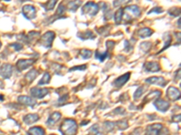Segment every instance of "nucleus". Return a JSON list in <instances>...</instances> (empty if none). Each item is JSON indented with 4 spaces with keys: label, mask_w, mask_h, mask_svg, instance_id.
<instances>
[{
    "label": "nucleus",
    "mask_w": 181,
    "mask_h": 135,
    "mask_svg": "<svg viewBox=\"0 0 181 135\" xmlns=\"http://www.w3.org/2000/svg\"><path fill=\"white\" fill-rule=\"evenodd\" d=\"M114 45H115V43L112 42V41H108V42L106 43V46H107L108 49H113Z\"/></svg>",
    "instance_id": "obj_41"
},
{
    "label": "nucleus",
    "mask_w": 181,
    "mask_h": 135,
    "mask_svg": "<svg viewBox=\"0 0 181 135\" xmlns=\"http://www.w3.org/2000/svg\"><path fill=\"white\" fill-rule=\"evenodd\" d=\"M1 46H2V43H0V48H1Z\"/></svg>",
    "instance_id": "obj_44"
},
{
    "label": "nucleus",
    "mask_w": 181,
    "mask_h": 135,
    "mask_svg": "<svg viewBox=\"0 0 181 135\" xmlns=\"http://www.w3.org/2000/svg\"><path fill=\"white\" fill-rule=\"evenodd\" d=\"M151 48V43H149V42H145V43H142L140 44V49H141L144 52L149 51Z\"/></svg>",
    "instance_id": "obj_33"
},
{
    "label": "nucleus",
    "mask_w": 181,
    "mask_h": 135,
    "mask_svg": "<svg viewBox=\"0 0 181 135\" xmlns=\"http://www.w3.org/2000/svg\"><path fill=\"white\" fill-rule=\"evenodd\" d=\"M34 62V60H19L16 62V67L20 71H22L31 67Z\"/></svg>",
    "instance_id": "obj_13"
},
{
    "label": "nucleus",
    "mask_w": 181,
    "mask_h": 135,
    "mask_svg": "<svg viewBox=\"0 0 181 135\" xmlns=\"http://www.w3.org/2000/svg\"><path fill=\"white\" fill-rule=\"evenodd\" d=\"M18 103L22 104V105H30V106H34L36 104V101L33 98H31L29 96H20L17 98Z\"/></svg>",
    "instance_id": "obj_15"
},
{
    "label": "nucleus",
    "mask_w": 181,
    "mask_h": 135,
    "mask_svg": "<svg viewBox=\"0 0 181 135\" xmlns=\"http://www.w3.org/2000/svg\"><path fill=\"white\" fill-rule=\"evenodd\" d=\"M79 37L82 39V40H87V39H94L95 38V35L93 34L92 32L90 31H87L85 32L82 33V35L79 34Z\"/></svg>",
    "instance_id": "obj_25"
},
{
    "label": "nucleus",
    "mask_w": 181,
    "mask_h": 135,
    "mask_svg": "<svg viewBox=\"0 0 181 135\" xmlns=\"http://www.w3.org/2000/svg\"><path fill=\"white\" fill-rule=\"evenodd\" d=\"M64 12H65V8H64V6H63L61 4L60 6H58V8H57V11H56V15L61 16V15L64 14Z\"/></svg>",
    "instance_id": "obj_36"
},
{
    "label": "nucleus",
    "mask_w": 181,
    "mask_h": 135,
    "mask_svg": "<svg viewBox=\"0 0 181 135\" xmlns=\"http://www.w3.org/2000/svg\"><path fill=\"white\" fill-rule=\"evenodd\" d=\"M80 55H81V57L83 58L84 60L90 59V56H91V51L86 50V49L81 50V51H80Z\"/></svg>",
    "instance_id": "obj_27"
},
{
    "label": "nucleus",
    "mask_w": 181,
    "mask_h": 135,
    "mask_svg": "<svg viewBox=\"0 0 181 135\" xmlns=\"http://www.w3.org/2000/svg\"><path fill=\"white\" fill-rule=\"evenodd\" d=\"M4 1H10V0H4Z\"/></svg>",
    "instance_id": "obj_45"
},
{
    "label": "nucleus",
    "mask_w": 181,
    "mask_h": 135,
    "mask_svg": "<svg viewBox=\"0 0 181 135\" xmlns=\"http://www.w3.org/2000/svg\"><path fill=\"white\" fill-rule=\"evenodd\" d=\"M60 132L62 134H74L77 132V123L73 119H65L60 126Z\"/></svg>",
    "instance_id": "obj_1"
},
{
    "label": "nucleus",
    "mask_w": 181,
    "mask_h": 135,
    "mask_svg": "<svg viewBox=\"0 0 181 135\" xmlns=\"http://www.w3.org/2000/svg\"><path fill=\"white\" fill-rule=\"evenodd\" d=\"M163 12V9L159 6H157V7H154L153 9H151V11L149 12V14H152V13H157V14H160Z\"/></svg>",
    "instance_id": "obj_37"
},
{
    "label": "nucleus",
    "mask_w": 181,
    "mask_h": 135,
    "mask_svg": "<svg viewBox=\"0 0 181 135\" xmlns=\"http://www.w3.org/2000/svg\"><path fill=\"white\" fill-rule=\"evenodd\" d=\"M56 3H57V0H48L46 2V4L44 6L45 10H52V9H54V6L56 5Z\"/></svg>",
    "instance_id": "obj_28"
},
{
    "label": "nucleus",
    "mask_w": 181,
    "mask_h": 135,
    "mask_svg": "<svg viewBox=\"0 0 181 135\" xmlns=\"http://www.w3.org/2000/svg\"><path fill=\"white\" fill-rule=\"evenodd\" d=\"M168 14L172 16H179L180 15V8L172 7L168 10Z\"/></svg>",
    "instance_id": "obj_31"
},
{
    "label": "nucleus",
    "mask_w": 181,
    "mask_h": 135,
    "mask_svg": "<svg viewBox=\"0 0 181 135\" xmlns=\"http://www.w3.org/2000/svg\"><path fill=\"white\" fill-rule=\"evenodd\" d=\"M172 120L174 121V122H179L180 121V114L176 115V116H173L172 117Z\"/></svg>",
    "instance_id": "obj_42"
},
{
    "label": "nucleus",
    "mask_w": 181,
    "mask_h": 135,
    "mask_svg": "<svg viewBox=\"0 0 181 135\" xmlns=\"http://www.w3.org/2000/svg\"><path fill=\"white\" fill-rule=\"evenodd\" d=\"M10 47L14 48L15 51H21V50L23 49V46L20 44V43H15L10 44Z\"/></svg>",
    "instance_id": "obj_39"
},
{
    "label": "nucleus",
    "mask_w": 181,
    "mask_h": 135,
    "mask_svg": "<svg viewBox=\"0 0 181 135\" xmlns=\"http://www.w3.org/2000/svg\"><path fill=\"white\" fill-rule=\"evenodd\" d=\"M154 105L155 107L157 108V110L160 111V112H166L167 110L169 108V103L166 101V100H163V99H157L155 102H154Z\"/></svg>",
    "instance_id": "obj_9"
},
{
    "label": "nucleus",
    "mask_w": 181,
    "mask_h": 135,
    "mask_svg": "<svg viewBox=\"0 0 181 135\" xmlns=\"http://www.w3.org/2000/svg\"><path fill=\"white\" fill-rule=\"evenodd\" d=\"M104 126H105V129L107 132H111L114 128V123L111 122H106L105 123H104Z\"/></svg>",
    "instance_id": "obj_34"
},
{
    "label": "nucleus",
    "mask_w": 181,
    "mask_h": 135,
    "mask_svg": "<svg viewBox=\"0 0 181 135\" xmlns=\"http://www.w3.org/2000/svg\"><path fill=\"white\" fill-rule=\"evenodd\" d=\"M61 117H62V114H61L60 113L54 112V113H53V114L49 116V118H48V120L46 122V123H47L48 125H54V124H55L58 121L60 120Z\"/></svg>",
    "instance_id": "obj_16"
},
{
    "label": "nucleus",
    "mask_w": 181,
    "mask_h": 135,
    "mask_svg": "<svg viewBox=\"0 0 181 135\" xmlns=\"http://www.w3.org/2000/svg\"><path fill=\"white\" fill-rule=\"evenodd\" d=\"M117 124L119 125V129H121V130H124V129H126V128L128 127V122H127V121H120V122H117Z\"/></svg>",
    "instance_id": "obj_35"
},
{
    "label": "nucleus",
    "mask_w": 181,
    "mask_h": 135,
    "mask_svg": "<svg viewBox=\"0 0 181 135\" xmlns=\"http://www.w3.org/2000/svg\"><path fill=\"white\" fill-rule=\"evenodd\" d=\"M13 73V67L10 64H4L0 68V77L2 78H9Z\"/></svg>",
    "instance_id": "obj_6"
},
{
    "label": "nucleus",
    "mask_w": 181,
    "mask_h": 135,
    "mask_svg": "<svg viewBox=\"0 0 181 135\" xmlns=\"http://www.w3.org/2000/svg\"><path fill=\"white\" fill-rule=\"evenodd\" d=\"M153 33V31L151 30V28H142L139 31V35L141 38H147L149 36H151V34Z\"/></svg>",
    "instance_id": "obj_20"
},
{
    "label": "nucleus",
    "mask_w": 181,
    "mask_h": 135,
    "mask_svg": "<svg viewBox=\"0 0 181 135\" xmlns=\"http://www.w3.org/2000/svg\"><path fill=\"white\" fill-rule=\"evenodd\" d=\"M167 96L171 101H176L180 98V91L175 87H170L167 91Z\"/></svg>",
    "instance_id": "obj_8"
},
{
    "label": "nucleus",
    "mask_w": 181,
    "mask_h": 135,
    "mask_svg": "<svg viewBox=\"0 0 181 135\" xmlns=\"http://www.w3.org/2000/svg\"><path fill=\"white\" fill-rule=\"evenodd\" d=\"M145 81L149 84L157 85V86H159V87H165L166 84L167 83V81L162 77H151L150 78H147Z\"/></svg>",
    "instance_id": "obj_7"
},
{
    "label": "nucleus",
    "mask_w": 181,
    "mask_h": 135,
    "mask_svg": "<svg viewBox=\"0 0 181 135\" xmlns=\"http://www.w3.org/2000/svg\"><path fill=\"white\" fill-rule=\"evenodd\" d=\"M130 76H131V73L128 72V73L124 74V75L121 76L120 77L116 78L114 80V82H113L114 87H116V88H121V87H123L126 84V82L130 79Z\"/></svg>",
    "instance_id": "obj_12"
},
{
    "label": "nucleus",
    "mask_w": 181,
    "mask_h": 135,
    "mask_svg": "<svg viewBox=\"0 0 181 135\" xmlns=\"http://www.w3.org/2000/svg\"><path fill=\"white\" fill-rule=\"evenodd\" d=\"M50 79H51V76L49 73H45L44 76H43V77L39 80V82H38V85L39 86H44V85H46V84H48L49 82H50Z\"/></svg>",
    "instance_id": "obj_24"
},
{
    "label": "nucleus",
    "mask_w": 181,
    "mask_h": 135,
    "mask_svg": "<svg viewBox=\"0 0 181 135\" xmlns=\"http://www.w3.org/2000/svg\"><path fill=\"white\" fill-rule=\"evenodd\" d=\"M87 68L86 65H82V66H77V67H74L70 69V71H74V70H85Z\"/></svg>",
    "instance_id": "obj_38"
},
{
    "label": "nucleus",
    "mask_w": 181,
    "mask_h": 135,
    "mask_svg": "<svg viewBox=\"0 0 181 135\" xmlns=\"http://www.w3.org/2000/svg\"><path fill=\"white\" fill-rule=\"evenodd\" d=\"M38 120H39V115L37 114H27L24 117V122L27 125L34 123Z\"/></svg>",
    "instance_id": "obj_17"
},
{
    "label": "nucleus",
    "mask_w": 181,
    "mask_h": 135,
    "mask_svg": "<svg viewBox=\"0 0 181 135\" xmlns=\"http://www.w3.org/2000/svg\"><path fill=\"white\" fill-rule=\"evenodd\" d=\"M36 76H37V71H36L35 69H32V70H30L25 77H26V78L29 82H32V81L36 77Z\"/></svg>",
    "instance_id": "obj_26"
},
{
    "label": "nucleus",
    "mask_w": 181,
    "mask_h": 135,
    "mask_svg": "<svg viewBox=\"0 0 181 135\" xmlns=\"http://www.w3.org/2000/svg\"><path fill=\"white\" fill-rule=\"evenodd\" d=\"M55 37V34L54 32H45L44 35H42L41 39H40V44L44 46L45 48H51V46L53 44V41Z\"/></svg>",
    "instance_id": "obj_4"
},
{
    "label": "nucleus",
    "mask_w": 181,
    "mask_h": 135,
    "mask_svg": "<svg viewBox=\"0 0 181 135\" xmlns=\"http://www.w3.org/2000/svg\"><path fill=\"white\" fill-rule=\"evenodd\" d=\"M143 68L146 71L149 72H156L160 70V66L158 62H146Z\"/></svg>",
    "instance_id": "obj_14"
},
{
    "label": "nucleus",
    "mask_w": 181,
    "mask_h": 135,
    "mask_svg": "<svg viewBox=\"0 0 181 135\" xmlns=\"http://www.w3.org/2000/svg\"><path fill=\"white\" fill-rule=\"evenodd\" d=\"M140 13V8L138 6H130L123 9L122 19H124L125 22H131L133 18L139 16Z\"/></svg>",
    "instance_id": "obj_2"
},
{
    "label": "nucleus",
    "mask_w": 181,
    "mask_h": 135,
    "mask_svg": "<svg viewBox=\"0 0 181 135\" xmlns=\"http://www.w3.org/2000/svg\"><path fill=\"white\" fill-rule=\"evenodd\" d=\"M81 5H82L81 0H74V1H72L68 4V9L72 12H74L80 7Z\"/></svg>",
    "instance_id": "obj_18"
},
{
    "label": "nucleus",
    "mask_w": 181,
    "mask_h": 135,
    "mask_svg": "<svg viewBox=\"0 0 181 135\" xmlns=\"http://www.w3.org/2000/svg\"><path fill=\"white\" fill-rule=\"evenodd\" d=\"M132 0H114L113 2V6L114 7H119V6H125L127 4H129L130 2H131Z\"/></svg>",
    "instance_id": "obj_30"
},
{
    "label": "nucleus",
    "mask_w": 181,
    "mask_h": 135,
    "mask_svg": "<svg viewBox=\"0 0 181 135\" xmlns=\"http://www.w3.org/2000/svg\"><path fill=\"white\" fill-rule=\"evenodd\" d=\"M90 133H95V134H98V133H100V129H99V126H98L97 124L93 125V126H92V128L90 129Z\"/></svg>",
    "instance_id": "obj_40"
},
{
    "label": "nucleus",
    "mask_w": 181,
    "mask_h": 135,
    "mask_svg": "<svg viewBox=\"0 0 181 135\" xmlns=\"http://www.w3.org/2000/svg\"><path fill=\"white\" fill-rule=\"evenodd\" d=\"M163 40H164V43H165V45L163 47V49L160 51H163L164 50H166L167 48L171 44V35L168 33V32H166L163 36Z\"/></svg>",
    "instance_id": "obj_22"
},
{
    "label": "nucleus",
    "mask_w": 181,
    "mask_h": 135,
    "mask_svg": "<svg viewBox=\"0 0 181 135\" xmlns=\"http://www.w3.org/2000/svg\"><path fill=\"white\" fill-rule=\"evenodd\" d=\"M162 129H163V125L161 123H154L147 127L146 133L148 134H159Z\"/></svg>",
    "instance_id": "obj_11"
},
{
    "label": "nucleus",
    "mask_w": 181,
    "mask_h": 135,
    "mask_svg": "<svg viewBox=\"0 0 181 135\" xmlns=\"http://www.w3.org/2000/svg\"><path fill=\"white\" fill-rule=\"evenodd\" d=\"M160 95H161V92H160V91H159V90H154V91H152V92H151L149 96H146V99L144 100V102L146 103L148 100L150 101L152 97H153V98H159V97L160 96Z\"/></svg>",
    "instance_id": "obj_23"
},
{
    "label": "nucleus",
    "mask_w": 181,
    "mask_h": 135,
    "mask_svg": "<svg viewBox=\"0 0 181 135\" xmlns=\"http://www.w3.org/2000/svg\"><path fill=\"white\" fill-rule=\"evenodd\" d=\"M23 14L26 19L32 20V19L35 18V16H36V9L34 6H31V5H26L23 7Z\"/></svg>",
    "instance_id": "obj_5"
},
{
    "label": "nucleus",
    "mask_w": 181,
    "mask_h": 135,
    "mask_svg": "<svg viewBox=\"0 0 181 135\" xmlns=\"http://www.w3.org/2000/svg\"><path fill=\"white\" fill-rule=\"evenodd\" d=\"M95 54H96V55H95L96 59H98L100 61H103L105 59H107V58L109 57V53H108V51L103 52V53H101L100 51H96V53H95Z\"/></svg>",
    "instance_id": "obj_29"
},
{
    "label": "nucleus",
    "mask_w": 181,
    "mask_h": 135,
    "mask_svg": "<svg viewBox=\"0 0 181 135\" xmlns=\"http://www.w3.org/2000/svg\"><path fill=\"white\" fill-rule=\"evenodd\" d=\"M48 94V90L46 88H31V95L33 97L35 98H43Z\"/></svg>",
    "instance_id": "obj_10"
},
{
    "label": "nucleus",
    "mask_w": 181,
    "mask_h": 135,
    "mask_svg": "<svg viewBox=\"0 0 181 135\" xmlns=\"http://www.w3.org/2000/svg\"><path fill=\"white\" fill-rule=\"evenodd\" d=\"M45 133V130L42 128V127H39V126H36V127H33V128H31L29 129V131H28V134H35V135H38V134H41V135H44Z\"/></svg>",
    "instance_id": "obj_19"
},
{
    "label": "nucleus",
    "mask_w": 181,
    "mask_h": 135,
    "mask_svg": "<svg viewBox=\"0 0 181 135\" xmlns=\"http://www.w3.org/2000/svg\"><path fill=\"white\" fill-rule=\"evenodd\" d=\"M143 93H144V88H143V87H139L138 89L136 90L134 95H133L134 99H139V98L142 96Z\"/></svg>",
    "instance_id": "obj_32"
},
{
    "label": "nucleus",
    "mask_w": 181,
    "mask_h": 135,
    "mask_svg": "<svg viewBox=\"0 0 181 135\" xmlns=\"http://www.w3.org/2000/svg\"><path fill=\"white\" fill-rule=\"evenodd\" d=\"M122 15H123V9L122 8H120L119 10L116 11V13L114 14V20H115V23L117 24H121V21H122Z\"/></svg>",
    "instance_id": "obj_21"
},
{
    "label": "nucleus",
    "mask_w": 181,
    "mask_h": 135,
    "mask_svg": "<svg viewBox=\"0 0 181 135\" xmlns=\"http://www.w3.org/2000/svg\"><path fill=\"white\" fill-rule=\"evenodd\" d=\"M4 100V96L2 95H0V101H3Z\"/></svg>",
    "instance_id": "obj_43"
},
{
    "label": "nucleus",
    "mask_w": 181,
    "mask_h": 135,
    "mask_svg": "<svg viewBox=\"0 0 181 135\" xmlns=\"http://www.w3.org/2000/svg\"><path fill=\"white\" fill-rule=\"evenodd\" d=\"M82 14L93 16V15H97V13L99 11V6L97 4H95L94 2H87L82 6Z\"/></svg>",
    "instance_id": "obj_3"
}]
</instances>
